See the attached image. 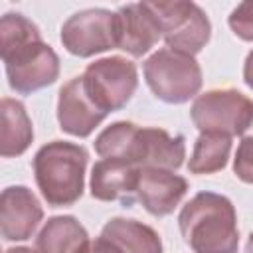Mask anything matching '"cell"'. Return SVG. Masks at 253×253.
<instances>
[{"label": "cell", "mask_w": 253, "mask_h": 253, "mask_svg": "<svg viewBox=\"0 0 253 253\" xmlns=\"http://www.w3.org/2000/svg\"><path fill=\"white\" fill-rule=\"evenodd\" d=\"M83 83L95 105L107 115L123 109L136 91V65L121 55L101 57L87 65Z\"/></svg>", "instance_id": "obj_7"}, {"label": "cell", "mask_w": 253, "mask_h": 253, "mask_svg": "<svg viewBox=\"0 0 253 253\" xmlns=\"http://www.w3.org/2000/svg\"><path fill=\"white\" fill-rule=\"evenodd\" d=\"M188 194L186 178L162 168H140L136 184V200L154 215L164 217L172 213Z\"/></svg>", "instance_id": "obj_12"}, {"label": "cell", "mask_w": 253, "mask_h": 253, "mask_svg": "<svg viewBox=\"0 0 253 253\" xmlns=\"http://www.w3.org/2000/svg\"><path fill=\"white\" fill-rule=\"evenodd\" d=\"M117 14V47L140 57L148 53L162 38L158 18L150 10L148 2L125 4Z\"/></svg>", "instance_id": "obj_11"}, {"label": "cell", "mask_w": 253, "mask_h": 253, "mask_svg": "<svg viewBox=\"0 0 253 253\" xmlns=\"http://www.w3.org/2000/svg\"><path fill=\"white\" fill-rule=\"evenodd\" d=\"M4 253H34V251L28 249V247H10V249H6Z\"/></svg>", "instance_id": "obj_24"}, {"label": "cell", "mask_w": 253, "mask_h": 253, "mask_svg": "<svg viewBox=\"0 0 253 253\" xmlns=\"http://www.w3.org/2000/svg\"><path fill=\"white\" fill-rule=\"evenodd\" d=\"M107 113L101 111L89 97L83 75L69 79L57 95V123L59 128L71 136H89L103 121Z\"/></svg>", "instance_id": "obj_9"}, {"label": "cell", "mask_w": 253, "mask_h": 253, "mask_svg": "<svg viewBox=\"0 0 253 253\" xmlns=\"http://www.w3.org/2000/svg\"><path fill=\"white\" fill-rule=\"evenodd\" d=\"M81 253H119V249L109 241V239H105L103 235H99L97 239H89V243L83 247V251Z\"/></svg>", "instance_id": "obj_22"}, {"label": "cell", "mask_w": 253, "mask_h": 253, "mask_svg": "<svg viewBox=\"0 0 253 253\" xmlns=\"http://www.w3.org/2000/svg\"><path fill=\"white\" fill-rule=\"evenodd\" d=\"M140 132H142V126L128 123V121H117L99 132V136L93 142L95 152L101 158L123 160V162H128L140 168V162H142V134Z\"/></svg>", "instance_id": "obj_14"}, {"label": "cell", "mask_w": 253, "mask_h": 253, "mask_svg": "<svg viewBox=\"0 0 253 253\" xmlns=\"http://www.w3.org/2000/svg\"><path fill=\"white\" fill-rule=\"evenodd\" d=\"M190 117L200 132L243 136L253 117V101L237 89H211L196 97Z\"/></svg>", "instance_id": "obj_5"}, {"label": "cell", "mask_w": 253, "mask_h": 253, "mask_svg": "<svg viewBox=\"0 0 253 253\" xmlns=\"http://www.w3.org/2000/svg\"><path fill=\"white\" fill-rule=\"evenodd\" d=\"M0 154L4 158L24 154L34 140V126L26 107L16 99L4 97L0 103Z\"/></svg>", "instance_id": "obj_17"}, {"label": "cell", "mask_w": 253, "mask_h": 253, "mask_svg": "<svg viewBox=\"0 0 253 253\" xmlns=\"http://www.w3.org/2000/svg\"><path fill=\"white\" fill-rule=\"evenodd\" d=\"M245 251L247 253H253V233L249 235V239H247V245H245Z\"/></svg>", "instance_id": "obj_25"}, {"label": "cell", "mask_w": 253, "mask_h": 253, "mask_svg": "<svg viewBox=\"0 0 253 253\" xmlns=\"http://www.w3.org/2000/svg\"><path fill=\"white\" fill-rule=\"evenodd\" d=\"M138 166L123 160H99L91 170V196L99 202H123L130 206L136 200Z\"/></svg>", "instance_id": "obj_13"}, {"label": "cell", "mask_w": 253, "mask_h": 253, "mask_svg": "<svg viewBox=\"0 0 253 253\" xmlns=\"http://www.w3.org/2000/svg\"><path fill=\"white\" fill-rule=\"evenodd\" d=\"M233 172L241 182L253 184V134L241 136L233 158Z\"/></svg>", "instance_id": "obj_21"}, {"label": "cell", "mask_w": 253, "mask_h": 253, "mask_svg": "<svg viewBox=\"0 0 253 253\" xmlns=\"http://www.w3.org/2000/svg\"><path fill=\"white\" fill-rule=\"evenodd\" d=\"M227 24L239 40L253 42V2L237 4L229 14Z\"/></svg>", "instance_id": "obj_20"}, {"label": "cell", "mask_w": 253, "mask_h": 253, "mask_svg": "<svg viewBox=\"0 0 253 253\" xmlns=\"http://www.w3.org/2000/svg\"><path fill=\"white\" fill-rule=\"evenodd\" d=\"M101 235L109 239L119 253H162L160 235L136 219L113 217L103 225Z\"/></svg>", "instance_id": "obj_16"}, {"label": "cell", "mask_w": 253, "mask_h": 253, "mask_svg": "<svg viewBox=\"0 0 253 253\" xmlns=\"http://www.w3.org/2000/svg\"><path fill=\"white\" fill-rule=\"evenodd\" d=\"M87 160V150L67 140H51L36 152L34 178L47 206H71L83 196Z\"/></svg>", "instance_id": "obj_3"}, {"label": "cell", "mask_w": 253, "mask_h": 253, "mask_svg": "<svg viewBox=\"0 0 253 253\" xmlns=\"http://www.w3.org/2000/svg\"><path fill=\"white\" fill-rule=\"evenodd\" d=\"M59 40L63 47L77 57H91L117 47V14L105 8H87L69 16Z\"/></svg>", "instance_id": "obj_8"}, {"label": "cell", "mask_w": 253, "mask_h": 253, "mask_svg": "<svg viewBox=\"0 0 253 253\" xmlns=\"http://www.w3.org/2000/svg\"><path fill=\"white\" fill-rule=\"evenodd\" d=\"M43 210L26 186H8L0 196V231L6 241H26L34 235Z\"/></svg>", "instance_id": "obj_10"}, {"label": "cell", "mask_w": 253, "mask_h": 253, "mask_svg": "<svg viewBox=\"0 0 253 253\" xmlns=\"http://www.w3.org/2000/svg\"><path fill=\"white\" fill-rule=\"evenodd\" d=\"M178 225L194 253H237V213L231 200L221 194H196L182 208Z\"/></svg>", "instance_id": "obj_2"}, {"label": "cell", "mask_w": 253, "mask_h": 253, "mask_svg": "<svg viewBox=\"0 0 253 253\" xmlns=\"http://www.w3.org/2000/svg\"><path fill=\"white\" fill-rule=\"evenodd\" d=\"M150 91L164 103L180 105L190 101L202 89V67L194 55L162 47L142 65Z\"/></svg>", "instance_id": "obj_4"}, {"label": "cell", "mask_w": 253, "mask_h": 253, "mask_svg": "<svg viewBox=\"0 0 253 253\" xmlns=\"http://www.w3.org/2000/svg\"><path fill=\"white\" fill-rule=\"evenodd\" d=\"M87 243L89 233L73 215H53L40 229L34 253H81Z\"/></svg>", "instance_id": "obj_15"}, {"label": "cell", "mask_w": 253, "mask_h": 253, "mask_svg": "<svg viewBox=\"0 0 253 253\" xmlns=\"http://www.w3.org/2000/svg\"><path fill=\"white\" fill-rule=\"evenodd\" d=\"M142 162L140 168L178 170L186 158L184 136H170L164 128L142 126Z\"/></svg>", "instance_id": "obj_18"}, {"label": "cell", "mask_w": 253, "mask_h": 253, "mask_svg": "<svg viewBox=\"0 0 253 253\" xmlns=\"http://www.w3.org/2000/svg\"><path fill=\"white\" fill-rule=\"evenodd\" d=\"M158 18L162 40L174 51L196 55L206 47L211 36V24L206 12L194 2H148Z\"/></svg>", "instance_id": "obj_6"}, {"label": "cell", "mask_w": 253, "mask_h": 253, "mask_svg": "<svg viewBox=\"0 0 253 253\" xmlns=\"http://www.w3.org/2000/svg\"><path fill=\"white\" fill-rule=\"evenodd\" d=\"M231 152V136L219 132H200L196 138L188 170L192 174H213L225 168Z\"/></svg>", "instance_id": "obj_19"}, {"label": "cell", "mask_w": 253, "mask_h": 253, "mask_svg": "<svg viewBox=\"0 0 253 253\" xmlns=\"http://www.w3.org/2000/svg\"><path fill=\"white\" fill-rule=\"evenodd\" d=\"M0 55L8 85L28 95L43 89L59 77V57L51 45L42 42L40 28L22 14L8 12L0 20Z\"/></svg>", "instance_id": "obj_1"}, {"label": "cell", "mask_w": 253, "mask_h": 253, "mask_svg": "<svg viewBox=\"0 0 253 253\" xmlns=\"http://www.w3.org/2000/svg\"><path fill=\"white\" fill-rule=\"evenodd\" d=\"M243 134H253V117H251V123H249V126H247V130H245Z\"/></svg>", "instance_id": "obj_26"}, {"label": "cell", "mask_w": 253, "mask_h": 253, "mask_svg": "<svg viewBox=\"0 0 253 253\" xmlns=\"http://www.w3.org/2000/svg\"><path fill=\"white\" fill-rule=\"evenodd\" d=\"M243 81L247 83V87L253 89V49L247 53L245 63H243Z\"/></svg>", "instance_id": "obj_23"}]
</instances>
